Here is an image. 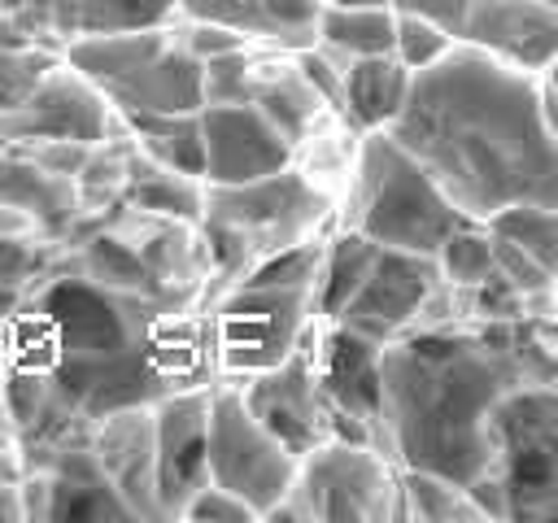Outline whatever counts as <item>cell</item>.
<instances>
[{"instance_id": "obj_16", "label": "cell", "mask_w": 558, "mask_h": 523, "mask_svg": "<svg viewBox=\"0 0 558 523\" xmlns=\"http://www.w3.org/2000/svg\"><path fill=\"white\" fill-rule=\"evenodd\" d=\"M458 39L514 70L549 74L558 57V9L549 0H471Z\"/></svg>"}, {"instance_id": "obj_6", "label": "cell", "mask_w": 558, "mask_h": 523, "mask_svg": "<svg viewBox=\"0 0 558 523\" xmlns=\"http://www.w3.org/2000/svg\"><path fill=\"white\" fill-rule=\"evenodd\" d=\"M266 519H314V523L401 519L397 462L375 440H318L296 458L292 488Z\"/></svg>"}, {"instance_id": "obj_30", "label": "cell", "mask_w": 558, "mask_h": 523, "mask_svg": "<svg viewBox=\"0 0 558 523\" xmlns=\"http://www.w3.org/2000/svg\"><path fill=\"white\" fill-rule=\"evenodd\" d=\"M179 22V0H83V22L78 35L92 31H144V26H166Z\"/></svg>"}, {"instance_id": "obj_23", "label": "cell", "mask_w": 558, "mask_h": 523, "mask_svg": "<svg viewBox=\"0 0 558 523\" xmlns=\"http://www.w3.org/2000/svg\"><path fill=\"white\" fill-rule=\"evenodd\" d=\"M375 248L366 235H357L353 227H344L336 240L323 244L318 253V275H314V314L323 323H331L340 314V305L353 296V288L362 283V275L375 262Z\"/></svg>"}, {"instance_id": "obj_11", "label": "cell", "mask_w": 558, "mask_h": 523, "mask_svg": "<svg viewBox=\"0 0 558 523\" xmlns=\"http://www.w3.org/2000/svg\"><path fill=\"white\" fill-rule=\"evenodd\" d=\"M35 327L44 336L39 366L48 370L61 357H113L122 353L135 331L122 314V296L96 288L92 279H57L35 305Z\"/></svg>"}, {"instance_id": "obj_3", "label": "cell", "mask_w": 558, "mask_h": 523, "mask_svg": "<svg viewBox=\"0 0 558 523\" xmlns=\"http://www.w3.org/2000/svg\"><path fill=\"white\" fill-rule=\"evenodd\" d=\"M61 61L78 70L122 118L131 113H196L205 105L201 57L183 44L174 22L144 31H83L65 39Z\"/></svg>"}, {"instance_id": "obj_19", "label": "cell", "mask_w": 558, "mask_h": 523, "mask_svg": "<svg viewBox=\"0 0 558 523\" xmlns=\"http://www.w3.org/2000/svg\"><path fill=\"white\" fill-rule=\"evenodd\" d=\"M314 375L327 405L362 418L375 431V414H379V344L375 340L331 323V331L314 349Z\"/></svg>"}, {"instance_id": "obj_17", "label": "cell", "mask_w": 558, "mask_h": 523, "mask_svg": "<svg viewBox=\"0 0 558 523\" xmlns=\"http://www.w3.org/2000/svg\"><path fill=\"white\" fill-rule=\"evenodd\" d=\"M87 449L126 501L131 519H161L157 510V462H153V405H122L87 427Z\"/></svg>"}, {"instance_id": "obj_28", "label": "cell", "mask_w": 558, "mask_h": 523, "mask_svg": "<svg viewBox=\"0 0 558 523\" xmlns=\"http://www.w3.org/2000/svg\"><path fill=\"white\" fill-rule=\"evenodd\" d=\"M83 279H92L96 288L118 292V296H135V292H148L153 288L140 248H131L118 235H96L87 244V253H83Z\"/></svg>"}, {"instance_id": "obj_35", "label": "cell", "mask_w": 558, "mask_h": 523, "mask_svg": "<svg viewBox=\"0 0 558 523\" xmlns=\"http://www.w3.org/2000/svg\"><path fill=\"white\" fill-rule=\"evenodd\" d=\"M39 266L35 244H26V235H0V288H17L22 279H31Z\"/></svg>"}, {"instance_id": "obj_2", "label": "cell", "mask_w": 558, "mask_h": 523, "mask_svg": "<svg viewBox=\"0 0 558 523\" xmlns=\"http://www.w3.org/2000/svg\"><path fill=\"white\" fill-rule=\"evenodd\" d=\"M519 384H554L549 318L414 327L379 344L375 445L397 471L471 484L493 471V410Z\"/></svg>"}, {"instance_id": "obj_25", "label": "cell", "mask_w": 558, "mask_h": 523, "mask_svg": "<svg viewBox=\"0 0 558 523\" xmlns=\"http://www.w3.org/2000/svg\"><path fill=\"white\" fill-rule=\"evenodd\" d=\"M131 179V205H140L144 214H161L174 222H201V205H205V183L174 174L157 161L144 166V174L135 166H126Z\"/></svg>"}, {"instance_id": "obj_40", "label": "cell", "mask_w": 558, "mask_h": 523, "mask_svg": "<svg viewBox=\"0 0 558 523\" xmlns=\"http://www.w3.org/2000/svg\"><path fill=\"white\" fill-rule=\"evenodd\" d=\"M549 4H554V0H549Z\"/></svg>"}, {"instance_id": "obj_5", "label": "cell", "mask_w": 558, "mask_h": 523, "mask_svg": "<svg viewBox=\"0 0 558 523\" xmlns=\"http://www.w3.org/2000/svg\"><path fill=\"white\" fill-rule=\"evenodd\" d=\"M327 214H331V196L305 170H296V161L253 183L205 187L201 222L209 240V262L222 275L240 279L257 257L314 240Z\"/></svg>"}, {"instance_id": "obj_27", "label": "cell", "mask_w": 558, "mask_h": 523, "mask_svg": "<svg viewBox=\"0 0 558 523\" xmlns=\"http://www.w3.org/2000/svg\"><path fill=\"white\" fill-rule=\"evenodd\" d=\"M397 497H401V519H423V523L484 519L462 484L427 475V471H397Z\"/></svg>"}, {"instance_id": "obj_13", "label": "cell", "mask_w": 558, "mask_h": 523, "mask_svg": "<svg viewBox=\"0 0 558 523\" xmlns=\"http://www.w3.org/2000/svg\"><path fill=\"white\" fill-rule=\"evenodd\" d=\"M113 105L61 57L39 74V83L9 109L0 113V131L17 144L31 139H74V144H100L109 139Z\"/></svg>"}, {"instance_id": "obj_10", "label": "cell", "mask_w": 558, "mask_h": 523, "mask_svg": "<svg viewBox=\"0 0 558 523\" xmlns=\"http://www.w3.org/2000/svg\"><path fill=\"white\" fill-rule=\"evenodd\" d=\"M201 126V183L235 187L266 174H279L296 161L292 139L253 105V100H214L196 109Z\"/></svg>"}, {"instance_id": "obj_1", "label": "cell", "mask_w": 558, "mask_h": 523, "mask_svg": "<svg viewBox=\"0 0 558 523\" xmlns=\"http://www.w3.org/2000/svg\"><path fill=\"white\" fill-rule=\"evenodd\" d=\"M549 74L514 70L475 44L410 74V92L384 135L405 148L449 205L484 222L506 205H558Z\"/></svg>"}, {"instance_id": "obj_24", "label": "cell", "mask_w": 558, "mask_h": 523, "mask_svg": "<svg viewBox=\"0 0 558 523\" xmlns=\"http://www.w3.org/2000/svg\"><path fill=\"white\" fill-rule=\"evenodd\" d=\"M131 135L140 139L144 157L174 170V174H187V179H201V126H196V113H166V118H153V113H131L126 118Z\"/></svg>"}, {"instance_id": "obj_34", "label": "cell", "mask_w": 558, "mask_h": 523, "mask_svg": "<svg viewBox=\"0 0 558 523\" xmlns=\"http://www.w3.org/2000/svg\"><path fill=\"white\" fill-rule=\"evenodd\" d=\"M179 519H192V523H248V519H257V510L244 506L235 492H227V488H218V484L205 479V484L179 506Z\"/></svg>"}, {"instance_id": "obj_32", "label": "cell", "mask_w": 558, "mask_h": 523, "mask_svg": "<svg viewBox=\"0 0 558 523\" xmlns=\"http://www.w3.org/2000/svg\"><path fill=\"white\" fill-rule=\"evenodd\" d=\"M52 61H57V57L44 52V48H35V44H26V48H4V44H0V113H9V109L39 83V74H44Z\"/></svg>"}, {"instance_id": "obj_36", "label": "cell", "mask_w": 558, "mask_h": 523, "mask_svg": "<svg viewBox=\"0 0 558 523\" xmlns=\"http://www.w3.org/2000/svg\"><path fill=\"white\" fill-rule=\"evenodd\" d=\"M392 13H410V17H427L436 26H445L453 39L462 31V17H466V4L471 0H388Z\"/></svg>"}, {"instance_id": "obj_38", "label": "cell", "mask_w": 558, "mask_h": 523, "mask_svg": "<svg viewBox=\"0 0 558 523\" xmlns=\"http://www.w3.org/2000/svg\"><path fill=\"white\" fill-rule=\"evenodd\" d=\"M336 4H388V0H336ZM392 9V4H388Z\"/></svg>"}, {"instance_id": "obj_33", "label": "cell", "mask_w": 558, "mask_h": 523, "mask_svg": "<svg viewBox=\"0 0 558 523\" xmlns=\"http://www.w3.org/2000/svg\"><path fill=\"white\" fill-rule=\"evenodd\" d=\"M493 240V270L527 301V296H541V292H554V270H545L536 257H527L523 248H514V244H506V240H497V235H488Z\"/></svg>"}, {"instance_id": "obj_20", "label": "cell", "mask_w": 558, "mask_h": 523, "mask_svg": "<svg viewBox=\"0 0 558 523\" xmlns=\"http://www.w3.org/2000/svg\"><path fill=\"white\" fill-rule=\"evenodd\" d=\"M405 92H410V70L392 52L353 57V61L340 65V100H336V109L344 113V122H353L366 135V131H384L397 118Z\"/></svg>"}, {"instance_id": "obj_15", "label": "cell", "mask_w": 558, "mask_h": 523, "mask_svg": "<svg viewBox=\"0 0 558 523\" xmlns=\"http://www.w3.org/2000/svg\"><path fill=\"white\" fill-rule=\"evenodd\" d=\"M205 418L209 388H174L153 401V462H157V510L161 519L179 514V506L209 479L205 475Z\"/></svg>"}, {"instance_id": "obj_31", "label": "cell", "mask_w": 558, "mask_h": 523, "mask_svg": "<svg viewBox=\"0 0 558 523\" xmlns=\"http://www.w3.org/2000/svg\"><path fill=\"white\" fill-rule=\"evenodd\" d=\"M453 48V35L427 17H410V13H392V57L414 74L432 61H440Z\"/></svg>"}, {"instance_id": "obj_29", "label": "cell", "mask_w": 558, "mask_h": 523, "mask_svg": "<svg viewBox=\"0 0 558 523\" xmlns=\"http://www.w3.org/2000/svg\"><path fill=\"white\" fill-rule=\"evenodd\" d=\"M436 270H440V279L453 283V288L480 283V279L493 270V240H488L484 222H462V227H453V231L440 240V248H436Z\"/></svg>"}, {"instance_id": "obj_9", "label": "cell", "mask_w": 558, "mask_h": 523, "mask_svg": "<svg viewBox=\"0 0 558 523\" xmlns=\"http://www.w3.org/2000/svg\"><path fill=\"white\" fill-rule=\"evenodd\" d=\"M314 318V288H257L235 283L209 318V344L227 375L248 379L283 362Z\"/></svg>"}, {"instance_id": "obj_21", "label": "cell", "mask_w": 558, "mask_h": 523, "mask_svg": "<svg viewBox=\"0 0 558 523\" xmlns=\"http://www.w3.org/2000/svg\"><path fill=\"white\" fill-rule=\"evenodd\" d=\"M314 48L336 57L340 65L353 57H379L392 52V9L388 4H318L314 22Z\"/></svg>"}, {"instance_id": "obj_7", "label": "cell", "mask_w": 558, "mask_h": 523, "mask_svg": "<svg viewBox=\"0 0 558 523\" xmlns=\"http://www.w3.org/2000/svg\"><path fill=\"white\" fill-rule=\"evenodd\" d=\"M497 479L506 519H549L558 510V397L554 384H519L493 410Z\"/></svg>"}, {"instance_id": "obj_39", "label": "cell", "mask_w": 558, "mask_h": 523, "mask_svg": "<svg viewBox=\"0 0 558 523\" xmlns=\"http://www.w3.org/2000/svg\"><path fill=\"white\" fill-rule=\"evenodd\" d=\"M0 423H4V392H0Z\"/></svg>"}, {"instance_id": "obj_14", "label": "cell", "mask_w": 558, "mask_h": 523, "mask_svg": "<svg viewBox=\"0 0 558 523\" xmlns=\"http://www.w3.org/2000/svg\"><path fill=\"white\" fill-rule=\"evenodd\" d=\"M248 410L257 414V423L283 440L296 458L305 449H314L318 440H327V397L318 388L314 375V353H310V336L270 370H257L240 384Z\"/></svg>"}, {"instance_id": "obj_12", "label": "cell", "mask_w": 558, "mask_h": 523, "mask_svg": "<svg viewBox=\"0 0 558 523\" xmlns=\"http://www.w3.org/2000/svg\"><path fill=\"white\" fill-rule=\"evenodd\" d=\"M436 283H440L436 257L401 253V248H375L371 270L362 275V283L353 288V296L340 305V314L331 323L349 327L375 344H388L418 323Z\"/></svg>"}, {"instance_id": "obj_4", "label": "cell", "mask_w": 558, "mask_h": 523, "mask_svg": "<svg viewBox=\"0 0 558 523\" xmlns=\"http://www.w3.org/2000/svg\"><path fill=\"white\" fill-rule=\"evenodd\" d=\"M462 222L471 218H462L423 166L384 131H366L357 139L349 174V227L357 235L379 248L436 257L440 240Z\"/></svg>"}, {"instance_id": "obj_8", "label": "cell", "mask_w": 558, "mask_h": 523, "mask_svg": "<svg viewBox=\"0 0 558 523\" xmlns=\"http://www.w3.org/2000/svg\"><path fill=\"white\" fill-rule=\"evenodd\" d=\"M205 475H209V484H218V488L235 492L244 506H253L257 519H266L292 488L296 453L257 423L240 384L209 388Z\"/></svg>"}, {"instance_id": "obj_22", "label": "cell", "mask_w": 558, "mask_h": 523, "mask_svg": "<svg viewBox=\"0 0 558 523\" xmlns=\"http://www.w3.org/2000/svg\"><path fill=\"white\" fill-rule=\"evenodd\" d=\"M74 196L78 192L70 174H52L35 166L26 153L0 157V205H17L35 222H61L65 214H74Z\"/></svg>"}, {"instance_id": "obj_26", "label": "cell", "mask_w": 558, "mask_h": 523, "mask_svg": "<svg viewBox=\"0 0 558 523\" xmlns=\"http://www.w3.org/2000/svg\"><path fill=\"white\" fill-rule=\"evenodd\" d=\"M484 231L523 248L545 270H558V205H536V200L506 205L493 218H484Z\"/></svg>"}, {"instance_id": "obj_18", "label": "cell", "mask_w": 558, "mask_h": 523, "mask_svg": "<svg viewBox=\"0 0 558 523\" xmlns=\"http://www.w3.org/2000/svg\"><path fill=\"white\" fill-rule=\"evenodd\" d=\"M318 4L323 0H179V17L227 26L275 52H301L314 44Z\"/></svg>"}, {"instance_id": "obj_37", "label": "cell", "mask_w": 558, "mask_h": 523, "mask_svg": "<svg viewBox=\"0 0 558 523\" xmlns=\"http://www.w3.org/2000/svg\"><path fill=\"white\" fill-rule=\"evenodd\" d=\"M0 519H22V510H17V479L13 475H0Z\"/></svg>"}]
</instances>
